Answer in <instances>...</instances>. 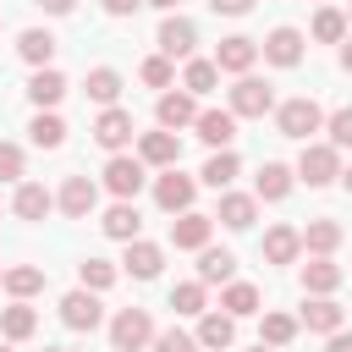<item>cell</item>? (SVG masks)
<instances>
[{
  "label": "cell",
  "instance_id": "52",
  "mask_svg": "<svg viewBox=\"0 0 352 352\" xmlns=\"http://www.w3.org/2000/svg\"><path fill=\"white\" fill-rule=\"evenodd\" d=\"M253 352H275V346H264V341H258V346H253Z\"/></svg>",
  "mask_w": 352,
  "mask_h": 352
},
{
  "label": "cell",
  "instance_id": "11",
  "mask_svg": "<svg viewBox=\"0 0 352 352\" xmlns=\"http://www.w3.org/2000/svg\"><path fill=\"white\" fill-rule=\"evenodd\" d=\"M192 198H198V182H192V176H182L176 165H170V170L154 182V204H160L165 214H182V209H192Z\"/></svg>",
  "mask_w": 352,
  "mask_h": 352
},
{
  "label": "cell",
  "instance_id": "26",
  "mask_svg": "<svg viewBox=\"0 0 352 352\" xmlns=\"http://www.w3.org/2000/svg\"><path fill=\"white\" fill-rule=\"evenodd\" d=\"M198 280H204V286L236 280V253H231V248H198Z\"/></svg>",
  "mask_w": 352,
  "mask_h": 352
},
{
  "label": "cell",
  "instance_id": "21",
  "mask_svg": "<svg viewBox=\"0 0 352 352\" xmlns=\"http://www.w3.org/2000/svg\"><path fill=\"white\" fill-rule=\"evenodd\" d=\"M55 209V192L44 182H16V198H11V214L16 220H44Z\"/></svg>",
  "mask_w": 352,
  "mask_h": 352
},
{
  "label": "cell",
  "instance_id": "10",
  "mask_svg": "<svg viewBox=\"0 0 352 352\" xmlns=\"http://www.w3.org/2000/svg\"><path fill=\"white\" fill-rule=\"evenodd\" d=\"M138 160L170 170V165H182V138H176L170 126H160V132H138Z\"/></svg>",
  "mask_w": 352,
  "mask_h": 352
},
{
  "label": "cell",
  "instance_id": "14",
  "mask_svg": "<svg viewBox=\"0 0 352 352\" xmlns=\"http://www.w3.org/2000/svg\"><path fill=\"white\" fill-rule=\"evenodd\" d=\"M253 60H258V38H248V33H231V38H220L214 44V66L220 72H253Z\"/></svg>",
  "mask_w": 352,
  "mask_h": 352
},
{
  "label": "cell",
  "instance_id": "23",
  "mask_svg": "<svg viewBox=\"0 0 352 352\" xmlns=\"http://www.w3.org/2000/svg\"><path fill=\"white\" fill-rule=\"evenodd\" d=\"M258 253H264V264H297V253H302V231H297V226H270Z\"/></svg>",
  "mask_w": 352,
  "mask_h": 352
},
{
  "label": "cell",
  "instance_id": "35",
  "mask_svg": "<svg viewBox=\"0 0 352 352\" xmlns=\"http://www.w3.org/2000/svg\"><path fill=\"white\" fill-rule=\"evenodd\" d=\"M28 138H33L38 148H60V143H66V121H60L55 110H38V116L28 121Z\"/></svg>",
  "mask_w": 352,
  "mask_h": 352
},
{
  "label": "cell",
  "instance_id": "30",
  "mask_svg": "<svg viewBox=\"0 0 352 352\" xmlns=\"http://www.w3.org/2000/svg\"><path fill=\"white\" fill-rule=\"evenodd\" d=\"M302 248H308V253H319V258H330V253L341 248V226H336L330 214L308 220V226H302Z\"/></svg>",
  "mask_w": 352,
  "mask_h": 352
},
{
  "label": "cell",
  "instance_id": "48",
  "mask_svg": "<svg viewBox=\"0 0 352 352\" xmlns=\"http://www.w3.org/2000/svg\"><path fill=\"white\" fill-rule=\"evenodd\" d=\"M324 352H352V330H336V336H330V346H324Z\"/></svg>",
  "mask_w": 352,
  "mask_h": 352
},
{
  "label": "cell",
  "instance_id": "50",
  "mask_svg": "<svg viewBox=\"0 0 352 352\" xmlns=\"http://www.w3.org/2000/svg\"><path fill=\"white\" fill-rule=\"evenodd\" d=\"M143 6H160V11H176L182 0H143Z\"/></svg>",
  "mask_w": 352,
  "mask_h": 352
},
{
  "label": "cell",
  "instance_id": "1",
  "mask_svg": "<svg viewBox=\"0 0 352 352\" xmlns=\"http://www.w3.org/2000/svg\"><path fill=\"white\" fill-rule=\"evenodd\" d=\"M275 126H280V138H297V143H308L314 132H324V110H319L308 94H297V99L275 104Z\"/></svg>",
  "mask_w": 352,
  "mask_h": 352
},
{
  "label": "cell",
  "instance_id": "55",
  "mask_svg": "<svg viewBox=\"0 0 352 352\" xmlns=\"http://www.w3.org/2000/svg\"><path fill=\"white\" fill-rule=\"evenodd\" d=\"M346 22H352V11H346Z\"/></svg>",
  "mask_w": 352,
  "mask_h": 352
},
{
  "label": "cell",
  "instance_id": "56",
  "mask_svg": "<svg viewBox=\"0 0 352 352\" xmlns=\"http://www.w3.org/2000/svg\"><path fill=\"white\" fill-rule=\"evenodd\" d=\"M0 275H6V270H0Z\"/></svg>",
  "mask_w": 352,
  "mask_h": 352
},
{
  "label": "cell",
  "instance_id": "17",
  "mask_svg": "<svg viewBox=\"0 0 352 352\" xmlns=\"http://www.w3.org/2000/svg\"><path fill=\"white\" fill-rule=\"evenodd\" d=\"M292 182H297V170H292V165H280V160H264V165H258V176H253V198H264V204H280V198L292 192Z\"/></svg>",
  "mask_w": 352,
  "mask_h": 352
},
{
  "label": "cell",
  "instance_id": "12",
  "mask_svg": "<svg viewBox=\"0 0 352 352\" xmlns=\"http://www.w3.org/2000/svg\"><path fill=\"white\" fill-rule=\"evenodd\" d=\"M192 44H198V28H192L187 16H176V11H165V22H160V55L192 60Z\"/></svg>",
  "mask_w": 352,
  "mask_h": 352
},
{
  "label": "cell",
  "instance_id": "36",
  "mask_svg": "<svg viewBox=\"0 0 352 352\" xmlns=\"http://www.w3.org/2000/svg\"><path fill=\"white\" fill-rule=\"evenodd\" d=\"M170 308L187 314V319H198V314L209 308V286H204V280H182V286H170Z\"/></svg>",
  "mask_w": 352,
  "mask_h": 352
},
{
  "label": "cell",
  "instance_id": "24",
  "mask_svg": "<svg viewBox=\"0 0 352 352\" xmlns=\"http://www.w3.org/2000/svg\"><path fill=\"white\" fill-rule=\"evenodd\" d=\"M297 324H308L314 336H336V330L346 324V308H341L336 297H308V308H302Z\"/></svg>",
  "mask_w": 352,
  "mask_h": 352
},
{
  "label": "cell",
  "instance_id": "37",
  "mask_svg": "<svg viewBox=\"0 0 352 352\" xmlns=\"http://www.w3.org/2000/svg\"><path fill=\"white\" fill-rule=\"evenodd\" d=\"M258 341L264 346H292L297 341V319L292 314H264L258 319Z\"/></svg>",
  "mask_w": 352,
  "mask_h": 352
},
{
  "label": "cell",
  "instance_id": "8",
  "mask_svg": "<svg viewBox=\"0 0 352 352\" xmlns=\"http://www.w3.org/2000/svg\"><path fill=\"white\" fill-rule=\"evenodd\" d=\"M55 209H60L66 220H88V214L99 209V187H94L88 176H66L60 192H55Z\"/></svg>",
  "mask_w": 352,
  "mask_h": 352
},
{
  "label": "cell",
  "instance_id": "42",
  "mask_svg": "<svg viewBox=\"0 0 352 352\" xmlns=\"http://www.w3.org/2000/svg\"><path fill=\"white\" fill-rule=\"evenodd\" d=\"M324 132H330V143H336V148H352V104L330 110V116H324Z\"/></svg>",
  "mask_w": 352,
  "mask_h": 352
},
{
  "label": "cell",
  "instance_id": "25",
  "mask_svg": "<svg viewBox=\"0 0 352 352\" xmlns=\"http://www.w3.org/2000/svg\"><path fill=\"white\" fill-rule=\"evenodd\" d=\"M99 226H104V236L132 242V236L143 231V214H138V204H132V198H116V204L104 209V220H99Z\"/></svg>",
  "mask_w": 352,
  "mask_h": 352
},
{
  "label": "cell",
  "instance_id": "41",
  "mask_svg": "<svg viewBox=\"0 0 352 352\" xmlns=\"http://www.w3.org/2000/svg\"><path fill=\"white\" fill-rule=\"evenodd\" d=\"M138 77H143L148 88H170V82H176V66H170V55H148V60L138 66Z\"/></svg>",
  "mask_w": 352,
  "mask_h": 352
},
{
  "label": "cell",
  "instance_id": "18",
  "mask_svg": "<svg viewBox=\"0 0 352 352\" xmlns=\"http://www.w3.org/2000/svg\"><path fill=\"white\" fill-rule=\"evenodd\" d=\"M160 264H165V248H160V242H143V236H132V242H126L121 270H126L132 280H154V275H160Z\"/></svg>",
  "mask_w": 352,
  "mask_h": 352
},
{
  "label": "cell",
  "instance_id": "45",
  "mask_svg": "<svg viewBox=\"0 0 352 352\" xmlns=\"http://www.w3.org/2000/svg\"><path fill=\"white\" fill-rule=\"evenodd\" d=\"M209 11H214V16H248L253 0H209Z\"/></svg>",
  "mask_w": 352,
  "mask_h": 352
},
{
  "label": "cell",
  "instance_id": "19",
  "mask_svg": "<svg viewBox=\"0 0 352 352\" xmlns=\"http://www.w3.org/2000/svg\"><path fill=\"white\" fill-rule=\"evenodd\" d=\"M302 44H308V38H302L297 28H275V33L258 44V55H264L270 66H297V60H302Z\"/></svg>",
  "mask_w": 352,
  "mask_h": 352
},
{
  "label": "cell",
  "instance_id": "4",
  "mask_svg": "<svg viewBox=\"0 0 352 352\" xmlns=\"http://www.w3.org/2000/svg\"><path fill=\"white\" fill-rule=\"evenodd\" d=\"M231 110H236V121H258V116H270V110H275V88H270L264 77L242 72V77H236V88H231Z\"/></svg>",
  "mask_w": 352,
  "mask_h": 352
},
{
  "label": "cell",
  "instance_id": "54",
  "mask_svg": "<svg viewBox=\"0 0 352 352\" xmlns=\"http://www.w3.org/2000/svg\"><path fill=\"white\" fill-rule=\"evenodd\" d=\"M44 352H60V346H44Z\"/></svg>",
  "mask_w": 352,
  "mask_h": 352
},
{
  "label": "cell",
  "instance_id": "9",
  "mask_svg": "<svg viewBox=\"0 0 352 352\" xmlns=\"http://www.w3.org/2000/svg\"><path fill=\"white\" fill-rule=\"evenodd\" d=\"M209 236H214V214L182 209V214L170 220V248H182V253H198V248H209Z\"/></svg>",
  "mask_w": 352,
  "mask_h": 352
},
{
  "label": "cell",
  "instance_id": "51",
  "mask_svg": "<svg viewBox=\"0 0 352 352\" xmlns=\"http://www.w3.org/2000/svg\"><path fill=\"white\" fill-rule=\"evenodd\" d=\"M341 187H346V192H352V165H341Z\"/></svg>",
  "mask_w": 352,
  "mask_h": 352
},
{
  "label": "cell",
  "instance_id": "22",
  "mask_svg": "<svg viewBox=\"0 0 352 352\" xmlns=\"http://www.w3.org/2000/svg\"><path fill=\"white\" fill-rule=\"evenodd\" d=\"M214 220H220L226 231H248V226L258 220V198H253V192H231V187H226V192H220V214H214Z\"/></svg>",
  "mask_w": 352,
  "mask_h": 352
},
{
  "label": "cell",
  "instance_id": "5",
  "mask_svg": "<svg viewBox=\"0 0 352 352\" xmlns=\"http://www.w3.org/2000/svg\"><path fill=\"white\" fill-rule=\"evenodd\" d=\"M132 138H138V126H132V110H121V104H104V110L94 116V143H99V148L121 154Z\"/></svg>",
  "mask_w": 352,
  "mask_h": 352
},
{
  "label": "cell",
  "instance_id": "2",
  "mask_svg": "<svg viewBox=\"0 0 352 352\" xmlns=\"http://www.w3.org/2000/svg\"><path fill=\"white\" fill-rule=\"evenodd\" d=\"M297 182H308V187L341 182V148H336V143H302V154H297Z\"/></svg>",
  "mask_w": 352,
  "mask_h": 352
},
{
  "label": "cell",
  "instance_id": "38",
  "mask_svg": "<svg viewBox=\"0 0 352 352\" xmlns=\"http://www.w3.org/2000/svg\"><path fill=\"white\" fill-rule=\"evenodd\" d=\"M314 38H319V44H341V38H346V11L319 6V11H314Z\"/></svg>",
  "mask_w": 352,
  "mask_h": 352
},
{
  "label": "cell",
  "instance_id": "53",
  "mask_svg": "<svg viewBox=\"0 0 352 352\" xmlns=\"http://www.w3.org/2000/svg\"><path fill=\"white\" fill-rule=\"evenodd\" d=\"M0 352H11V341H0Z\"/></svg>",
  "mask_w": 352,
  "mask_h": 352
},
{
  "label": "cell",
  "instance_id": "46",
  "mask_svg": "<svg viewBox=\"0 0 352 352\" xmlns=\"http://www.w3.org/2000/svg\"><path fill=\"white\" fill-rule=\"evenodd\" d=\"M99 6H104V11H110V16H132V11H138V6H143V0H99Z\"/></svg>",
  "mask_w": 352,
  "mask_h": 352
},
{
  "label": "cell",
  "instance_id": "49",
  "mask_svg": "<svg viewBox=\"0 0 352 352\" xmlns=\"http://www.w3.org/2000/svg\"><path fill=\"white\" fill-rule=\"evenodd\" d=\"M341 72L352 77V38H341Z\"/></svg>",
  "mask_w": 352,
  "mask_h": 352
},
{
  "label": "cell",
  "instance_id": "7",
  "mask_svg": "<svg viewBox=\"0 0 352 352\" xmlns=\"http://www.w3.org/2000/svg\"><path fill=\"white\" fill-rule=\"evenodd\" d=\"M60 324H66V330H99V324H104L99 292H88V286L66 292V297H60Z\"/></svg>",
  "mask_w": 352,
  "mask_h": 352
},
{
  "label": "cell",
  "instance_id": "43",
  "mask_svg": "<svg viewBox=\"0 0 352 352\" xmlns=\"http://www.w3.org/2000/svg\"><path fill=\"white\" fill-rule=\"evenodd\" d=\"M154 352H198V336H187V330H176V324H170V330H160V336H154Z\"/></svg>",
  "mask_w": 352,
  "mask_h": 352
},
{
  "label": "cell",
  "instance_id": "16",
  "mask_svg": "<svg viewBox=\"0 0 352 352\" xmlns=\"http://www.w3.org/2000/svg\"><path fill=\"white\" fill-rule=\"evenodd\" d=\"M192 132H198L209 148H231V138H236V110H231V104H226V110H198Z\"/></svg>",
  "mask_w": 352,
  "mask_h": 352
},
{
  "label": "cell",
  "instance_id": "33",
  "mask_svg": "<svg viewBox=\"0 0 352 352\" xmlns=\"http://www.w3.org/2000/svg\"><path fill=\"white\" fill-rule=\"evenodd\" d=\"M33 330H38V314L11 297V308H0V336H6V341H28Z\"/></svg>",
  "mask_w": 352,
  "mask_h": 352
},
{
  "label": "cell",
  "instance_id": "29",
  "mask_svg": "<svg viewBox=\"0 0 352 352\" xmlns=\"http://www.w3.org/2000/svg\"><path fill=\"white\" fill-rule=\"evenodd\" d=\"M236 170H242V160H236L231 148H214V154L204 160V170H198V176H204V187H214V192H226V187L236 182Z\"/></svg>",
  "mask_w": 352,
  "mask_h": 352
},
{
  "label": "cell",
  "instance_id": "13",
  "mask_svg": "<svg viewBox=\"0 0 352 352\" xmlns=\"http://www.w3.org/2000/svg\"><path fill=\"white\" fill-rule=\"evenodd\" d=\"M154 121L160 126H170V132H182V126H192L198 121V94H187V88H165L160 94V104H154Z\"/></svg>",
  "mask_w": 352,
  "mask_h": 352
},
{
  "label": "cell",
  "instance_id": "27",
  "mask_svg": "<svg viewBox=\"0 0 352 352\" xmlns=\"http://www.w3.org/2000/svg\"><path fill=\"white\" fill-rule=\"evenodd\" d=\"M336 286H341V264H336V258H319V253H314V258L302 264V292H308V297H330Z\"/></svg>",
  "mask_w": 352,
  "mask_h": 352
},
{
  "label": "cell",
  "instance_id": "28",
  "mask_svg": "<svg viewBox=\"0 0 352 352\" xmlns=\"http://www.w3.org/2000/svg\"><path fill=\"white\" fill-rule=\"evenodd\" d=\"M0 286H6V297L28 302V297H38V292H44V270H38V264H11V270L0 275Z\"/></svg>",
  "mask_w": 352,
  "mask_h": 352
},
{
  "label": "cell",
  "instance_id": "44",
  "mask_svg": "<svg viewBox=\"0 0 352 352\" xmlns=\"http://www.w3.org/2000/svg\"><path fill=\"white\" fill-rule=\"evenodd\" d=\"M22 170H28V154L16 143H0V182H22Z\"/></svg>",
  "mask_w": 352,
  "mask_h": 352
},
{
  "label": "cell",
  "instance_id": "31",
  "mask_svg": "<svg viewBox=\"0 0 352 352\" xmlns=\"http://www.w3.org/2000/svg\"><path fill=\"white\" fill-rule=\"evenodd\" d=\"M16 55H22L28 66H50V60H55V33H50V28H28V33L16 38Z\"/></svg>",
  "mask_w": 352,
  "mask_h": 352
},
{
  "label": "cell",
  "instance_id": "39",
  "mask_svg": "<svg viewBox=\"0 0 352 352\" xmlns=\"http://www.w3.org/2000/svg\"><path fill=\"white\" fill-rule=\"evenodd\" d=\"M214 82H220V66L214 60H187V72H182V88L187 94L204 99V94H214Z\"/></svg>",
  "mask_w": 352,
  "mask_h": 352
},
{
  "label": "cell",
  "instance_id": "47",
  "mask_svg": "<svg viewBox=\"0 0 352 352\" xmlns=\"http://www.w3.org/2000/svg\"><path fill=\"white\" fill-rule=\"evenodd\" d=\"M38 6H44L50 16H72V11H77V0H38Z\"/></svg>",
  "mask_w": 352,
  "mask_h": 352
},
{
  "label": "cell",
  "instance_id": "15",
  "mask_svg": "<svg viewBox=\"0 0 352 352\" xmlns=\"http://www.w3.org/2000/svg\"><path fill=\"white\" fill-rule=\"evenodd\" d=\"M198 346H209V352L236 346V319H231L226 308H204V314H198Z\"/></svg>",
  "mask_w": 352,
  "mask_h": 352
},
{
  "label": "cell",
  "instance_id": "20",
  "mask_svg": "<svg viewBox=\"0 0 352 352\" xmlns=\"http://www.w3.org/2000/svg\"><path fill=\"white\" fill-rule=\"evenodd\" d=\"M66 88H72V82H66L55 66H33V77H28V99H33L38 110H55V104L66 99Z\"/></svg>",
  "mask_w": 352,
  "mask_h": 352
},
{
  "label": "cell",
  "instance_id": "32",
  "mask_svg": "<svg viewBox=\"0 0 352 352\" xmlns=\"http://www.w3.org/2000/svg\"><path fill=\"white\" fill-rule=\"evenodd\" d=\"M220 308H226L231 319H248V314H258V286H253V280H226V292H220Z\"/></svg>",
  "mask_w": 352,
  "mask_h": 352
},
{
  "label": "cell",
  "instance_id": "34",
  "mask_svg": "<svg viewBox=\"0 0 352 352\" xmlns=\"http://www.w3.org/2000/svg\"><path fill=\"white\" fill-rule=\"evenodd\" d=\"M82 94H88L94 104H116V99H121V72H116V66H94L88 82H82Z\"/></svg>",
  "mask_w": 352,
  "mask_h": 352
},
{
  "label": "cell",
  "instance_id": "3",
  "mask_svg": "<svg viewBox=\"0 0 352 352\" xmlns=\"http://www.w3.org/2000/svg\"><path fill=\"white\" fill-rule=\"evenodd\" d=\"M110 346H116V352H143V346H154V319H148V308H121V314L110 319Z\"/></svg>",
  "mask_w": 352,
  "mask_h": 352
},
{
  "label": "cell",
  "instance_id": "40",
  "mask_svg": "<svg viewBox=\"0 0 352 352\" xmlns=\"http://www.w3.org/2000/svg\"><path fill=\"white\" fill-rule=\"evenodd\" d=\"M77 280H82L88 292H110V286H116V264H110V258H82V264H77Z\"/></svg>",
  "mask_w": 352,
  "mask_h": 352
},
{
  "label": "cell",
  "instance_id": "6",
  "mask_svg": "<svg viewBox=\"0 0 352 352\" xmlns=\"http://www.w3.org/2000/svg\"><path fill=\"white\" fill-rule=\"evenodd\" d=\"M143 182H148V165H143L138 154H110V160H104V187H110L116 198H138Z\"/></svg>",
  "mask_w": 352,
  "mask_h": 352
}]
</instances>
